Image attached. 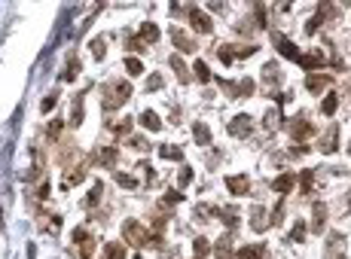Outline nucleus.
<instances>
[{
  "mask_svg": "<svg viewBox=\"0 0 351 259\" xmlns=\"http://www.w3.org/2000/svg\"><path fill=\"white\" fill-rule=\"evenodd\" d=\"M104 49H107L104 40H95V43H92V55H95V58H104Z\"/></svg>",
  "mask_w": 351,
  "mask_h": 259,
  "instance_id": "38",
  "label": "nucleus"
},
{
  "mask_svg": "<svg viewBox=\"0 0 351 259\" xmlns=\"http://www.w3.org/2000/svg\"><path fill=\"white\" fill-rule=\"evenodd\" d=\"M83 180H86V171H74V174H71V177H67V180H64V183H61V186H64V189H71L74 183H83Z\"/></svg>",
  "mask_w": 351,
  "mask_h": 259,
  "instance_id": "35",
  "label": "nucleus"
},
{
  "mask_svg": "<svg viewBox=\"0 0 351 259\" xmlns=\"http://www.w3.org/2000/svg\"><path fill=\"white\" fill-rule=\"evenodd\" d=\"M330 83H333V76H330V73H324V70H314V73L305 76V88H309V92H314V95L324 92V88L330 86Z\"/></svg>",
  "mask_w": 351,
  "mask_h": 259,
  "instance_id": "5",
  "label": "nucleus"
},
{
  "mask_svg": "<svg viewBox=\"0 0 351 259\" xmlns=\"http://www.w3.org/2000/svg\"><path fill=\"white\" fill-rule=\"evenodd\" d=\"M226 189H229L232 195H247V189H251V180H247L244 174H232V177H226Z\"/></svg>",
  "mask_w": 351,
  "mask_h": 259,
  "instance_id": "6",
  "label": "nucleus"
},
{
  "mask_svg": "<svg viewBox=\"0 0 351 259\" xmlns=\"http://www.w3.org/2000/svg\"><path fill=\"white\" fill-rule=\"evenodd\" d=\"M192 73H196L202 83H208V80H211V70H208V64H205V61H196V67H192Z\"/></svg>",
  "mask_w": 351,
  "mask_h": 259,
  "instance_id": "31",
  "label": "nucleus"
},
{
  "mask_svg": "<svg viewBox=\"0 0 351 259\" xmlns=\"http://www.w3.org/2000/svg\"><path fill=\"white\" fill-rule=\"evenodd\" d=\"M226 131H229L232 138H247V134L254 131V119L241 113V116H235V119L229 122V125H226Z\"/></svg>",
  "mask_w": 351,
  "mask_h": 259,
  "instance_id": "3",
  "label": "nucleus"
},
{
  "mask_svg": "<svg viewBox=\"0 0 351 259\" xmlns=\"http://www.w3.org/2000/svg\"><path fill=\"white\" fill-rule=\"evenodd\" d=\"M263 253H266V244H251L239 250V259H263Z\"/></svg>",
  "mask_w": 351,
  "mask_h": 259,
  "instance_id": "16",
  "label": "nucleus"
},
{
  "mask_svg": "<svg viewBox=\"0 0 351 259\" xmlns=\"http://www.w3.org/2000/svg\"><path fill=\"white\" fill-rule=\"evenodd\" d=\"M217 58H220L223 64H232V61H235V55H232V46H220V49H217Z\"/></svg>",
  "mask_w": 351,
  "mask_h": 259,
  "instance_id": "33",
  "label": "nucleus"
},
{
  "mask_svg": "<svg viewBox=\"0 0 351 259\" xmlns=\"http://www.w3.org/2000/svg\"><path fill=\"white\" fill-rule=\"evenodd\" d=\"M263 80H266V83H278V80H281V70H278L275 64H266V67H263Z\"/></svg>",
  "mask_w": 351,
  "mask_h": 259,
  "instance_id": "28",
  "label": "nucleus"
},
{
  "mask_svg": "<svg viewBox=\"0 0 351 259\" xmlns=\"http://www.w3.org/2000/svg\"><path fill=\"white\" fill-rule=\"evenodd\" d=\"M296 174L293 171H287V174H281V177H275V183H272V189H275V192H281V195H287L293 186H296Z\"/></svg>",
  "mask_w": 351,
  "mask_h": 259,
  "instance_id": "8",
  "label": "nucleus"
},
{
  "mask_svg": "<svg viewBox=\"0 0 351 259\" xmlns=\"http://www.w3.org/2000/svg\"><path fill=\"white\" fill-rule=\"evenodd\" d=\"M336 150H339V128H336V125H330L327 138L321 140V153H327V155H330V153H336Z\"/></svg>",
  "mask_w": 351,
  "mask_h": 259,
  "instance_id": "13",
  "label": "nucleus"
},
{
  "mask_svg": "<svg viewBox=\"0 0 351 259\" xmlns=\"http://www.w3.org/2000/svg\"><path fill=\"white\" fill-rule=\"evenodd\" d=\"M275 46H278V52L284 55V58H290V61H299V58H302V52L293 46L287 37H281V34H275Z\"/></svg>",
  "mask_w": 351,
  "mask_h": 259,
  "instance_id": "7",
  "label": "nucleus"
},
{
  "mask_svg": "<svg viewBox=\"0 0 351 259\" xmlns=\"http://www.w3.org/2000/svg\"><path fill=\"white\" fill-rule=\"evenodd\" d=\"M122 235L129 238V244H131V247H153V235L147 232L138 220H129L126 226H122Z\"/></svg>",
  "mask_w": 351,
  "mask_h": 259,
  "instance_id": "2",
  "label": "nucleus"
},
{
  "mask_svg": "<svg viewBox=\"0 0 351 259\" xmlns=\"http://www.w3.org/2000/svg\"><path fill=\"white\" fill-rule=\"evenodd\" d=\"M290 134H293L296 140L309 138V134H312V122L305 119V116H296V119H290Z\"/></svg>",
  "mask_w": 351,
  "mask_h": 259,
  "instance_id": "9",
  "label": "nucleus"
},
{
  "mask_svg": "<svg viewBox=\"0 0 351 259\" xmlns=\"http://www.w3.org/2000/svg\"><path fill=\"white\" fill-rule=\"evenodd\" d=\"M129 98H131L129 80H113V83L104 88V98H101V104H104V110H119Z\"/></svg>",
  "mask_w": 351,
  "mask_h": 259,
  "instance_id": "1",
  "label": "nucleus"
},
{
  "mask_svg": "<svg viewBox=\"0 0 351 259\" xmlns=\"http://www.w3.org/2000/svg\"><path fill=\"white\" fill-rule=\"evenodd\" d=\"M104 256L107 259H126V247L122 244H104Z\"/></svg>",
  "mask_w": 351,
  "mask_h": 259,
  "instance_id": "22",
  "label": "nucleus"
},
{
  "mask_svg": "<svg viewBox=\"0 0 351 259\" xmlns=\"http://www.w3.org/2000/svg\"><path fill=\"white\" fill-rule=\"evenodd\" d=\"M223 88H229L232 98H247V95H254V80H241V83H235V86H226V80H220Z\"/></svg>",
  "mask_w": 351,
  "mask_h": 259,
  "instance_id": "10",
  "label": "nucleus"
},
{
  "mask_svg": "<svg viewBox=\"0 0 351 259\" xmlns=\"http://www.w3.org/2000/svg\"><path fill=\"white\" fill-rule=\"evenodd\" d=\"M302 238H305V226H302V223H296L293 232H290V241H302Z\"/></svg>",
  "mask_w": 351,
  "mask_h": 259,
  "instance_id": "40",
  "label": "nucleus"
},
{
  "mask_svg": "<svg viewBox=\"0 0 351 259\" xmlns=\"http://www.w3.org/2000/svg\"><path fill=\"white\" fill-rule=\"evenodd\" d=\"M324 223H327V207L314 205V232H324Z\"/></svg>",
  "mask_w": 351,
  "mask_h": 259,
  "instance_id": "24",
  "label": "nucleus"
},
{
  "mask_svg": "<svg viewBox=\"0 0 351 259\" xmlns=\"http://www.w3.org/2000/svg\"><path fill=\"white\" fill-rule=\"evenodd\" d=\"M336 107H339V98H336V95H327V98H324V104H321V110H324L327 116H333V113H336Z\"/></svg>",
  "mask_w": 351,
  "mask_h": 259,
  "instance_id": "30",
  "label": "nucleus"
},
{
  "mask_svg": "<svg viewBox=\"0 0 351 259\" xmlns=\"http://www.w3.org/2000/svg\"><path fill=\"white\" fill-rule=\"evenodd\" d=\"M171 37H174V46H180V52H196V43H192V37H189V34H184L177 25H174V31H171Z\"/></svg>",
  "mask_w": 351,
  "mask_h": 259,
  "instance_id": "11",
  "label": "nucleus"
},
{
  "mask_svg": "<svg viewBox=\"0 0 351 259\" xmlns=\"http://www.w3.org/2000/svg\"><path fill=\"white\" fill-rule=\"evenodd\" d=\"M153 88H162V76H150L147 80V92H153Z\"/></svg>",
  "mask_w": 351,
  "mask_h": 259,
  "instance_id": "43",
  "label": "nucleus"
},
{
  "mask_svg": "<svg viewBox=\"0 0 351 259\" xmlns=\"http://www.w3.org/2000/svg\"><path fill=\"white\" fill-rule=\"evenodd\" d=\"M257 46H232V55L235 58H247V55H254Z\"/></svg>",
  "mask_w": 351,
  "mask_h": 259,
  "instance_id": "36",
  "label": "nucleus"
},
{
  "mask_svg": "<svg viewBox=\"0 0 351 259\" xmlns=\"http://www.w3.org/2000/svg\"><path fill=\"white\" fill-rule=\"evenodd\" d=\"M116 159H119V153L113 150V146H107V150H101V162H104L107 168H113V165H116Z\"/></svg>",
  "mask_w": 351,
  "mask_h": 259,
  "instance_id": "29",
  "label": "nucleus"
},
{
  "mask_svg": "<svg viewBox=\"0 0 351 259\" xmlns=\"http://www.w3.org/2000/svg\"><path fill=\"white\" fill-rule=\"evenodd\" d=\"M180 198H184V195H180L177 189H171V192H165V201H162V205H180Z\"/></svg>",
  "mask_w": 351,
  "mask_h": 259,
  "instance_id": "39",
  "label": "nucleus"
},
{
  "mask_svg": "<svg viewBox=\"0 0 351 259\" xmlns=\"http://www.w3.org/2000/svg\"><path fill=\"white\" fill-rule=\"evenodd\" d=\"M110 128L116 131V134H126V131H131V119H119V122H110Z\"/></svg>",
  "mask_w": 351,
  "mask_h": 259,
  "instance_id": "34",
  "label": "nucleus"
},
{
  "mask_svg": "<svg viewBox=\"0 0 351 259\" xmlns=\"http://www.w3.org/2000/svg\"><path fill=\"white\" fill-rule=\"evenodd\" d=\"M126 70H129V76H138V73H144V64H141V58H126Z\"/></svg>",
  "mask_w": 351,
  "mask_h": 259,
  "instance_id": "26",
  "label": "nucleus"
},
{
  "mask_svg": "<svg viewBox=\"0 0 351 259\" xmlns=\"http://www.w3.org/2000/svg\"><path fill=\"white\" fill-rule=\"evenodd\" d=\"M263 217H266V213H263V207H254V210H251V226H254L257 232H263V229L269 226V223H266Z\"/></svg>",
  "mask_w": 351,
  "mask_h": 259,
  "instance_id": "20",
  "label": "nucleus"
},
{
  "mask_svg": "<svg viewBox=\"0 0 351 259\" xmlns=\"http://www.w3.org/2000/svg\"><path fill=\"white\" fill-rule=\"evenodd\" d=\"M159 155H162V159H180L184 153H180L177 146H171V143H162V146H159Z\"/></svg>",
  "mask_w": 351,
  "mask_h": 259,
  "instance_id": "27",
  "label": "nucleus"
},
{
  "mask_svg": "<svg viewBox=\"0 0 351 259\" xmlns=\"http://www.w3.org/2000/svg\"><path fill=\"white\" fill-rule=\"evenodd\" d=\"M299 64H302V67H305V70H309V73H314V70H318V67L324 64V55H321V52L302 55V58H299Z\"/></svg>",
  "mask_w": 351,
  "mask_h": 259,
  "instance_id": "15",
  "label": "nucleus"
},
{
  "mask_svg": "<svg viewBox=\"0 0 351 259\" xmlns=\"http://www.w3.org/2000/svg\"><path fill=\"white\" fill-rule=\"evenodd\" d=\"M141 43H156L159 40V28L156 25H141V37H138Z\"/></svg>",
  "mask_w": 351,
  "mask_h": 259,
  "instance_id": "19",
  "label": "nucleus"
},
{
  "mask_svg": "<svg viewBox=\"0 0 351 259\" xmlns=\"http://www.w3.org/2000/svg\"><path fill=\"white\" fill-rule=\"evenodd\" d=\"M116 183H119V186H129V189H131V186H138V180H134L131 174H116Z\"/></svg>",
  "mask_w": 351,
  "mask_h": 259,
  "instance_id": "37",
  "label": "nucleus"
},
{
  "mask_svg": "<svg viewBox=\"0 0 351 259\" xmlns=\"http://www.w3.org/2000/svg\"><path fill=\"white\" fill-rule=\"evenodd\" d=\"M58 131H61V122H58V119H55V122H52V125H49V138H58Z\"/></svg>",
  "mask_w": 351,
  "mask_h": 259,
  "instance_id": "46",
  "label": "nucleus"
},
{
  "mask_svg": "<svg viewBox=\"0 0 351 259\" xmlns=\"http://www.w3.org/2000/svg\"><path fill=\"white\" fill-rule=\"evenodd\" d=\"M141 125L147 131H159L162 128V119H159V113H153V110H144V113H141Z\"/></svg>",
  "mask_w": 351,
  "mask_h": 259,
  "instance_id": "14",
  "label": "nucleus"
},
{
  "mask_svg": "<svg viewBox=\"0 0 351 259\" xmlns=\"http://www.w3.org/2000/svg\"><path fill=\"white\" fill-rule=\"evenodd\" d=\"M131 146H134V150H150V146H147V140H144V138H131Z\"/></svg>",
  "mask_w": 351,
  "mask_h": 259,
  "instance_id": "45",
  "label": "nucleus"
},
{
  "mask_svg": "<svg viewBox=\"0 0 351 259\" xmlns=\"http://www.w3.org/2000/svg\"><path fill=\"white\" fill-rule=\"evenodd\" d=\"M55 104H58V92H49L46 98H43L40 110H43V113H52V107H55Z\"/></svg>",
  "mask_w": 351,
  "mask_h": 259,
  "instance_id": "32",
  "label": "nucleus"
},
{
  "mask_svg": "<svg viewBox=\"0 0 351 259\" xmlns=\"http://www.w3.org/2000/svg\"><path fill=\"white\" fill-rule=\"evenodd\" d=\"M214 253H217V259H229V256H232V241L223 235V238L214 244Z\"/></svg>",
  "mask_w": 351,
  "mask_h": 259,
  "instance_id": "17",
  "label": "nucleus"
},
{
  "mask_svg": "<svg viewBox=\"0 0 351 259\" xmlns=\"http://www.w3.org/2000/svg\"><path fill=\"white\" fill-rule=\"evenodd\" d=\"M101 189H104V186H101V183H95V189H92V195H89V201H86V205H98V198H101Z\"/></svg>",
  "mask_w": 351,
  "mask_h": 259,
  "instance_id": "42",
  "label": "nucleus"
},
{
  "mask_svg": "<svg viewBox=\"0 0 351 259\" xmlns=\"http://www.w3.org/2000/svg\"><path fill=\"white\" fill-rule=\"evenodd\" d=\"M76 73H80V58L71 55V61H67V67H64V80H67V83L76 80Z\"/></svg>",
  "mask_w": 351,
  "mask_h": 259,
  "instance_id": "21",
  "label": "nucleus"
},
{
  "mask_svg": "<svg viewBox=\"0 0 351 259\" xmlns=\"http://www.w3.org/2000/svg\"><path fill=\"white\" fill-rule=\"evenodd\" d=\"M192 138H196L202 146H208V143H211V131H208L205 122H196V128H192Z\"/></svg>",
  "mask_w": 351,
  "mask_h": 259,
  "instance_id": "18",
  "label": "nucleus"
},
{
  "mask_svg": "<svg viewBox=\"0 0 351 259\" xmlns=\"http://www.w3.org/2000/svg\"><path fill=\"white\" fill-rule=\"evenodd\" d=\"M312 180H314L312 171H302V192H309V189H312Z\"/></svg>",
  "mask_w": 351,
  "mask_h": 259,
  "instance_id": "41",
  "label": "nucleus"
},
{
  "mask_svg": "<svg viewBox=\"0 0 351 259\" xmlns=\"http://www.w3.org/2000/svg\"><path fill=\"white\" fill-rule=\"evenodd\" d=\"M192 250H196V259H205L211 253V244L205 238H196V244H192Z\"/></svg>",
  "mask_w": 351,
  "mask_h": 259,
  "instance_id": "25",
  "label": "nucleus"
},
{
  "mask_svg": "<svg viewBox=\"0 0 351 259\" xmlns=\"http://www.w3.org/2000/svg\"><path fill=\"white\" fill-rule=\"evenodd\" d=\"M223 220L229 223V226H235V210H223Z\"/></svg>",
  "mask_w": 351,
  "mask_h": 259,
  "instance_id": "47",
  "label": "nucleus"
},
{
  "mask_svg": "<svg viewBox=\"0 0 351 259\" xmlns=\"http://www.w3.org/2000/svg\"><path fill=\"white\" fill-rule=\"evenodd\" d=\"M37 198H40V201H43V198H49V186H46V183L37 189Z\"/></svg>",
  "mask_w": 351,
  "mask_h": 259,
  "instance_id": "48",
  "label": "nucleus"
},
{
  "mask_svg": "<svg viewBox=\"0 0 351 259\" xmlns=\"http://www.w3.org/2000/svg\"><path fill=\"white\" fill-rule=\"evenodd\" d=\"M189 21H192V28L202 31V34H211V31H214L211 16H208V13H202L199 6H189Z\"/></svg>",
  "mask_w": 351,
  "mask_h": 259,
  "instance_id": "4",
  "label": "nucleus"
},
{
  "mask_svg": "<svg viewBox=\"0 0 351 259\" xmlns=\"http://www.w3.org/2000/svg\"><path fill=\"white\" fill-rule=\"evenodd\" d=\"M171 67H174V73H177V80H180V83H186V80H189V73H186V64L180 61L177 55H171Z\"/></svg>",
  "mask_w": 351,
  "mask_h": 259,
  "instance_id": "23",
  "label": "nucleus"
},
{
  "mask_svg": "<svg viewBox=\"0 0 351 259\" xmlns=\"http://www.w3.org/2000/svg\"><path fill=\"white\" fill-rule=\"evenodd\" d=\"M189 180H192V171H189V168H184V174H180V180H177V186H186Z\"/></svg>",
  "mask_w": 351,
  "mask_h": 259,
  "instance_id": "44",
  "label": "nucleus"
},
{
  "mask_svg": "<svg viewBox=\"0 0 351 259\" xmlns=\"http://www.w3.org/2000/svg\"><path fill=\"white\" fill-rule=\"evenodd\" d=\"M74 241H76V247L83 250V256H92V250H95V241L89 238V232H86V229H76V232H74Z\"/></svg>",
  "mask_w": 351,
  "mask_h": 259,
  "instance_id": "12",
  "label": "nucleus"
}]
</instances>
